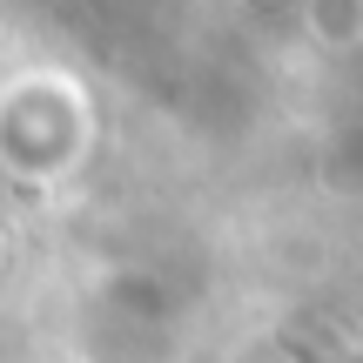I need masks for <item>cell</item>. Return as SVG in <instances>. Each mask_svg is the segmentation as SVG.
Segmentation results:
<instances>
[{
	"label": "cell",
	"mask_w": 363,
	"mask_h": 363,
	"mask_svg": "<svg viewBox=\"0 0 363 363\" xmlns=\"http://www.w3.org/2000/svg\"><path fill=\"white\" fill-rule=\"evenodd\" d=\"M289 350H296L303 363H357L350 350H323V343H310V337H289Z\"/></svg>",
	"instance_id": "obj_1"
}]
</instances>
